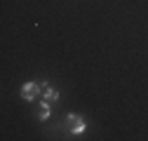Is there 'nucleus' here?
Masks as SVG:
<instances>
[{
	"label": "nucleus",
	"mask_w": 148,
	"mask_h": 141,
	"mask_svg": "<svg viewBox=\"0 0 148 141\" xmlns=\"http://www.w3.org/2000/svg\"><path fill=\"white\" fill-rule=\"evenodd\" d=\"M66 129H68L71 134H82V132H85V120H82L80 115H75V113H71V115L66 118Z\"/></svg>",
	"instance_id": "f257e3e1"
},
{
	"label": "nucleus",
	"mask_w": 148,
	"mask_h": 141,
	"mask_svg": "<svg viewBox=\"0 0 148 141\" xmlns=\"http://www.w3.org/2000/svg\"><path fill=\"white\" fill-rule=\"evenodd\" d=\"M42 90L40 85H35V82H26L24 87H21V99H26V101H33L35 97H38V92Z\"/></svg>",
	"instance_id": "f03ea898"
},
{
	"label": "nucleus",
	"mask_w": 148,
	"mask_h": 141,
	"mask_svg": "<svg viewBox=\"0 0 148 141\" xmlns=\"http://www.w3.org/2000/svg\"><path fill=\"white\" fill-rule=\"evenodd\" d=\"M42 94H45V101H49V103H54L59 99V92L54 87H49V85H42Z\"/></svg>",
	"instance_id": "7ed1b4c3"
},
{
	"label": "nucleus",
	"mask_w": 148,
	"mask_h": 141,
	"mask_svg": "<svg viewBox=\"0 0 148 141\" xmlns=\"http://www.w3.org/2000/svg\"><path fill=\"white\" fill-rule=\"evenodd\" d=\"M38 118H40V120H47V118H49V101L38 103Z\"/></svg>",
	"instance_id": "20e7f679"
}]
</instances>
